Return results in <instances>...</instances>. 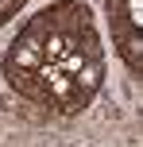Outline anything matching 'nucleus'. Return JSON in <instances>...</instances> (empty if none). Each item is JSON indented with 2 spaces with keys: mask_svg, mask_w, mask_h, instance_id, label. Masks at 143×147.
<instances>
[{
  "mask_svg": "<svg viewBox=\"0 0 143 147\" xmlns=\"http://www.w3.org/2000/svg\"><path fill=\"white\" fill-rule=\"evenodd\" d=\"M136 35H139V39H143V27H136Z\"/></svg>",
  "mask_w": 143,
  "mask_h": 147,
  "instance_id": "2",
  "label": "nucleus"
},
{
  "mask_svg": "<svg viewBox=\"0 0 143 147\" xmlns=\"http://www.w3.org/2000/svg\"><path fill=\"white\" fill-rule=\"evenodd\" d=\"M124 4V12H128V27L136 31V27H143V0H120Z\"/></svg>",
  "mask_w": 143,
  "mask_h": 147,
  "instance_id": "1",
  "label": "nucleus"
}]
</instances>
